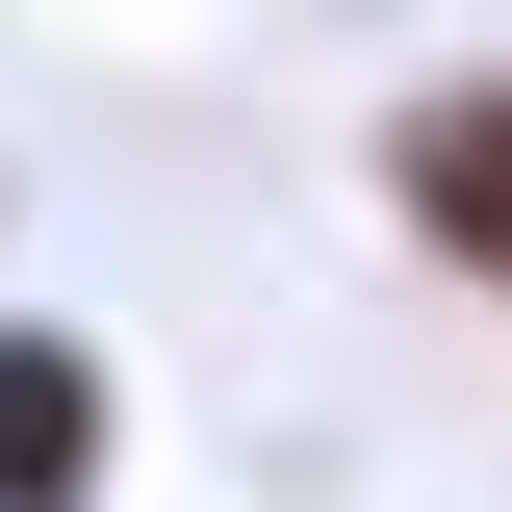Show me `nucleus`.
<instances>
[{
	"mask_svg": "<svg viewBox=\"0 0 512 512\" xmlns=\"http://www.w3.org/2000/svg\"><path fill=\"white\" fill-rule=\"evenodd\" d=\"M359 205L410 256H436L461 308H512V52H461V77H410V103L359 128Z\"/></svg>",
	"mask_w": 512,
	"mask_h": 512,
	"instance_id": "obj_1",
	"label": "nucleus"
},
{
	"mask_svg": "<svg viewBox=\"0 0 512 512\" xmlns=\"http://www.w3.org/2000/svg\"><path fill=\"white\" fill-rule=\"evenodd\" d=\"M103 487H128V359L0 282V512H103Z\"/></svg>",
	"mask_w": 512,
	"mask_h": 512,
	"instance_id": "obj_2",
	"label": "nucleus"
},
{
	"mask_svg": "<svg viewBox=\"0 0 512 512\" xmlns=\"http://www.w3.org/2000/svg\"><path fill=\"white\" fill-rule=\"evenodd\" d=\"M0 231H26V180H0Z\"/></svg>",
	"mask_w": 512,
	"mask_h": 512,
	"instance_id": "obj_3",
	"label": "nucleus"
}]
</instances>
